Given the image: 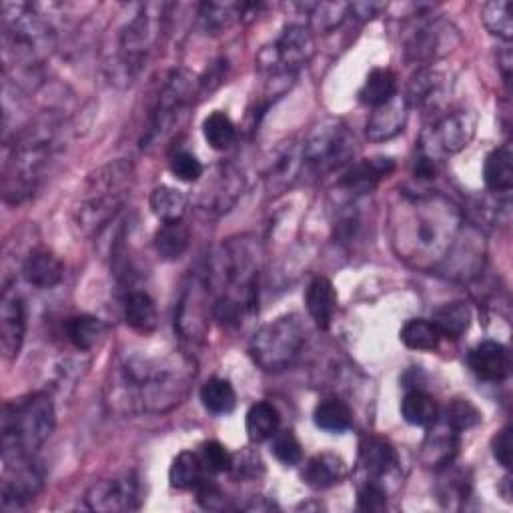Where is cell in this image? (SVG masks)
Listing matches in <instances>:
<instances>
[{
  "instance_id": "6da1fadb",
  "label": "cell",
  "mask_w": 513,
  "mask_h": 513,
  "mask_svg": "<svg viewBox=\"0 0 513 513\" xmlns=\"http://www.w3.org/2000/svg\"><path fill=\"white\" fill-rule=\"evenodd\" d=\"M195 361L173 349L131 351L113 367L109 403L123 413H167L183 403Z\"/></svg>"
},
{
  "instance_id": "7a4b0ae2",
  "label": "cell",
  "mask_w": 513,
  "mask_h": 513,
  "mask_svg": "<svg viewBox=\"0 0 513 513\" xmlns=\"http://www.w3.org/2000/svg\"><path fill=\"white\" fill-rule=\"evenodd\" d=\"M459 229L461 215L443 195H403L391 213L393 249L417 269L443 265Z\"/></svg>"
},
{
  "instance_id": "3957f363",
  "label": "cell",
  "mask_w": 513,
  "mask_h": 513,
  "mask_svg": "<svg viewBox=\"0 0 513 513\" xmlns=\"http://www.w3.org/2000/svg\"><path fill=\"white\" fill-rule=\"evenodd\" d=\"M261 253L251 237L225 241L209 259L203 279L215 295L213 315L225 325H239L259 303Z\"/></svg>"
},
{
  "instance_id": "277c9868",
  "label": "cell",
  "mask_w": 513,
  "mask_h": 513,
  "mask_svg": "<svg viewBox=\"0 0 513 513\" xmlns=\"http://www.w3.org/2000/svg\"><path fill=\"white\" fill-rule=\"evenodd\" d=\"M135 187V167L127 159L99 167L83 183L75 207L73 223L85 237L99 235L125 209Z\"/></svg>"
},
{
  "instance_id": "5b68a950",
  "label": "cell",
  "mask_w": 513,
  "mask_h": 513,
  "mask_svg": "<svg viewBox=\"0 0 513 513\" xmlns=\"http://www.w3.org/2000/svg\"><path fill=\"white\" fill-rule=\"evenodd\" d=\"M55 45V29L35 5H3V57L7 73L13 69L15 77L29 79L51 57Z\"/></svg>"
},
{
  "instance_id": "8992f818",
  "label": "cell",
  "mask_w": 513,
  "mask_h": 513,
  "mask_svg": "<svg viewBox=\"0 0 513 513\" xmlns=\"http://www.w3.org/2000/svg\"><path fill=\"white\" fill-rule=\"evenodd\" d=\"M55 425L57 411L47 393H29L7 401L0 415L3 465L33 459L53 435Z\"/></svg>"
},
{
  "instance_id": "52a82bcc",
  "label": "cell",
  "mask_w": 513,
  "mask_h": 513,
  "mask_svg": "<svg viewBox=\"0 0 513 513\" xmlns=\"http://www.w3.org/2000/svg\"><path fill=\"white\" fill-rule=\"evenodd\" d=\"M55 135V125L43 119L15 137V145L3 169L5 203L21 205L39 191L57 147Z\"/></svg>"
},
{
  "instance_id": "ba28073f",
  "label": "cell",
  "mask_w": 513,
  "mask_h": 513,
  "mask_svg": "<svg viewBox=\"0 0 513 513\" xmlns=\"http://www.w3.org/2000/svg\"><path fill=\"white\" fill-rule=\"evenodd\" d=\"M167 5H137L131 19L121 27L115 51L107 61V75L113 85L129 87L147 67L159 43Z\"/></svg>"
},
{
  "instance_id": "9c48e42d",
  "label": "cell",
  "mask_w": 513,
  "mask_h": 513,
  "mask_svg": "<svg viewBox=\"0 0 513 513\" xmlns=\"http://www.w3.org/2000/svg\"><path fill=\"white\" fill-rule=\"evenodd\" d=\"M305 335L299 315H281L253 335L249 345L251 359L267 373L285 371L299 357L305 345Z\"/></svg>"
},
{
  "instance_id": "30bf717a",
  "label": "cell",
  "mask_w": 513,
  "mask_h": 513,
  "mask_svg": "<svg viewBox=\"0 0 513 513\" xmlns=\"http://www.w3.org/2000/svg\"><path fill=\"white\" fill-rule=\"evenodd\" d=\"M197 91H199V81L189 71L179 69L165 79L155 99V105L151 109L149 127L145 131L143 145H141L143 149H149L159 141H165L175 131L185 111L193 103Z\"/></svg>"
},
{
  "instance_id": "8fae6325",
  "label": "cell",
  "mask_w": 513,
  "mask_h": 513,
  "mask_svg": "<svg viewBox=\"0 0 513 513\" xmlns=\"http://www.w3.org/2000/svg\"><path fill=\"white\" fill-rule=\"evenodd\" d=\"M305 173L315 177L329 175L347 167L357 151L353 133L341 121H323L301 143Z\"/></svg>"
},
{
  "instance_id": "7c38bea8",
  "label": "cell",
  "mask_w": 513,
  "mask_h": 513,
  "mask_svg": "<svg viewBox=\"0 0 513 513\" xmlns=\"http://www.w3.org/2000/svg\"><path fill=\"white\" fill-rule=\"evenodd\" d=\"M315 41L309 27L289 25L279 39L261 51L259 69L273 79H293L313 57Z\"/></svg>"
},
{
  "instance_id": "4fadbf2b",
  "label": "cell",
  "mask_w": 513,
  "mask_h": 513,
  "mask_svg": "<svg viewBox=\"0 0 513 513\" xmlns=\"http://www.w3.org/2000/svg\"><path fill=\"white\" fill-rule=\"evenodd\" d=\"M477 119L471 111H451L439 115L421 135L419 153L435 161L463 151L475 137Z\"/></svg>"
},
{
  "instance_id": "5bb4252c",
  "label": "cell",
  "mask_w": 513,
  "mask_h": 513,
  "mask_svg": "<svg viewBox=\"0 0 513 513\" xmlns=\"http://www.w3.org/2000/svg\"><path fill=\"white\" fill-rule=\"evenodd\" d=\"M461 43L459 31L445 19H423L405 39V59L415 65H433L451 55Z\"/></svg>"
},
{
  "instance_id": "9a60e30c",
  "label": "cell",
  "mask_w": 513,
  "mask_h": 513,
  "mask_svg": "<svg viewBox=\"0 0 513 513\" xmlns=\"http://www.w3.org/2000/svg\"><path fill=\"white\" fill-rule=\"evenodd\" d=\"M145 497L141 479L133 471H123L113 477L101 479L91 485L85 495V503L93 511L121 513L141 509Z\"/></svg>"
},
{
  "instance_id": "2e32d148",
  "label": "cell",
  "mask_w": 513,
  "mask_h": 513,
  "mask_svg": "<svg viewBox=\"0 0 513 513\" xmlns=\"http://www.w3.org/2000/svg\"><path fill=\"white\" fill-rule=\"evenodd\" d=\"M45 471L33 459L5 465L3 481H0V507L3 511L27 509L43 491Z\"/></svg>"
},
{
  "instance_id": "e0dca14e",
  "label": "cell",
  "mask_w": 513,
  "mask_h": 513,
  "mask_svg": "<svg viewBox=\"0 0 513 513\" xmlns=\"http://www.w3.org/2000/svg\"><path fill=\"white\" fill-rule=\"evenodd\" d=\"M243 191V175L233 165H221L213 171L209 181L201 185L197 195L199 211L207 213L209 217H219L227 213Z\"/></svg>"
},
{
  "instance_id": "ac0fdd59",
  "label": "cell",
  "mask_w": 513,
  "mask_h": 513,
  "mask_svg": "<svg viewBox=\"0 0 513 513\" xmlns=\"http://www.w3.org/2000/svg\"><path fill=\"white\" fill-rule=\"evenodd\" d=\"M27 335V309L17 291L5 287L0 297V349L7 361L19 357Z\"/></svg>"
},
{
  "instance_id": "d6986e66",
  "label": "cell",
  "mask_w": 513,
  "mask_h": 513,
  "mask_svg": "<svg viewBox=\"0 0 513 513\" xmlns=\"http://www.w3.org/2000/svg\"><path fill=\"white\" fill-rule=\"evenodd\" d=\"M451 95V81L437 69H421L409 83L405 101L409 109H419L427 115L443 111Z\"/></svg>"
},
{
  "instance_id": "ffe728a7",
  "label": "cell",
  "mask_w": 513,
  "mask_h": 513,
  "mask_svg": "<svg viewBox=\"0 0 513 513\" xmlns=\"http://www.w3.org/2000/svg\"><path fill=\"white\" fill-rule=\"evenodd\" d=\"M395 171V161L391 157H373L363 159L355 165H351L343 177L339 179V187L351 197L359 199L365 195H371L377 185L387 179Z\"/></svg>"
},
{
  "instance_id": "44dd1931",
  "label": "cell",
  "mask_w": 513,
  "mask_h": 513,
  "mask_svg": "<svg viewBox=\"0 0 513 513\" xmlns=\"http://www.w3.org/2000/svg\"><path fill=\"white\" fill-rule=\"evenodd\" d=\"M469 369L481 381H503L511 373V355L509 349L499 341H481L477 343L467 357Z\"/></svg>"
},
{
  "instance_id": "7402d4cb",
  "label": "cell",
  "mask_w": 513,
  "mask_h": 513,
  "mask_svg": "<svg viewBox=\"0 0 513 513\" xmlns=\"http://www.w3.org/2000/svg\"><path fill=\"white\" fill-rule=\"evenodd\" d=\"M409 117V105L405 97L395 95L389 103L373 109V113L367 119L365 135L373 143L391 141L399 133H403Z\"/></svg>"
},
{
  "instance_id": "603a6c76",
  "label": "cell",
  "mask_w": 513,
  "mask_h": 513,
  "mask_svg": "<svg viewBox=\"0 0 513 513\" xmlns=\"http://www.w3.org/2000/svg\"><path fill=\"white\" fill-rule=\"evenodd\" d=\"M23 277L37 289H53L65 277V263L53 249L37 247L23 263Z\"/></svg>"
},
{
  "instance_id": "cb8c5ba5",
  "label": "cell",
  "mask_w": 513,
  "mask_h": 513,
  "mask_svg": "<svg viewBox=\"0 0 513 513\" xmlns=\"http://www.w3.org/2000/svg\"><path fill=\"white\" fill-rule=\"evenodd\" d=\"M303 173H305V167H303L301 143H291L283 147L267 171V193L269 195L285 193L301 179Z\"/></svg>"
},
{
  "instance_id": "d4e9b609",
  "label": "cell",
  "mask_w": 513,
  "mask_h": 513,
  "mask_svg": "<svg viewBox=\"0 0 513 513\" xmlns=\"http://www.w3.org/2000/svg\"><path fill=\"white\" fill-rule=\"evenodd\" d=\"M359 465L371 481H377L397 469L399 457L387 439L369 435L359 445Z\"/></svg>"
},
{
  "instance_id": "484cf974",
  "label": "cell",
  "mask_w": 513,
  "mask_h": 513,
  "mask_svg": "<svg viewBox=\"0 0 513 513\" xmlns=\"http://www.w3.org/2000/svg\"><path fill=\"white\" fill-rule=\"evenodd\" d=\"M421 455L425 465L429 467H447L453 463L457 449H459V433L445 425L441 419H437L433 425H429V433L423 441Z\"/></svg>"
},
{
  "instance_id": "4316f807",
  "label": "cell",
  "mask_w": 513,
  "mask_h": 513,
  "mask_svg": "<svg viewBox=\"0 0 513 513\" xmlns=\"http://www.w3.org/2000/svg\"><path fill=\"white\" fill-rule=\"evenodd\" d=\"M347 475V465L345 461L335 455V453H317L313 455L305 467H303V481L311 487V489H329L337 483H341Z\"/></svg>"
},
{
  "instance_id": "83f0119b",
  "label": "cell",
  "mask_w": 513,
  "mask_h": 513,
  "mask_svg": "<svg viewBox=\"0 0 513 513\" xmlns=\"http://www.w3.org/2000/svg\"><path fill=\"white\" fill-rule=\"evenodd\" d=\"M307 311L319 329H329L337 313V289L327 277H317L311 281L305 295Z\"/></svg>"
},
{
  "instance_id": "f1b7e54d",
  "label": "cell",
  "mask_w": 513,
  "mask_h": 513,
  "mask_svg": "<svg viewBox=\"0 0 513 513\" xmlns=\"http://www.w3.org/2000/svg\"><path fill=\"white\" fill-rule=\"evenodd\" d=\"M485 187L495 195H509L513 189V153L509 145L493 149L483 165Z\"/></svg>"
},
{
  "instance_id": "f546056e",
  "label": "cell",
  "mask_w": 513,
  "mask_h": 513,
  "mask_svg": "<svg viewBox=\"0 0 513 513\" xmlns=\"http://www.w3.org/2000/svg\"><path fill=\"white\" fill-rule=\"evenodd\" d=\"M281 415L277 407L269 401H257L249 407L245 417V429L251 443L271 441V437L279 431Z\"/></svg>"
},
{
  "instance_id": "4dcf8cb0",
  "label": "cell",
  "mask_w": 513,
  "mask_h": 513,
  "mask_svg": "<svg viewBox=\"0 0 513 513\" xmlns=\"http://www.w3.org/2000/svg\"><path fill=\"white\" fill-rule=\"evenodd\" d=\"M125 321L127 325L141 333L149 335L157 329L159 317H157V307L155 301L151 299L149 293L145 291H131L125 299Z\"/></svg>"
},
{
  "instance_id": "1f68e13d",
  "label": "cell",
  "mask_w": 513,
  "mask_h": 513,
  "mask_svg": "<svg viewBox=\"0 0 513 513\" xmlns=\"http://www.w3.org/2000/svg\"><path fill=\"white\" fill-rule=\"evenodd\" d=\"M191 243L189 227L183 221H169L163 223L153 239L155 251L163 261H177L185 255Z\"/></svg>"
},
{
  "instance_id": "d6a6232c",
  "label": "cell",
  "mask_w": 513,
  "mask_h": 513,
  "mask_svg": "<svg viewBox=\"0 0 513 513\" xmlns=\"http://www.w3.org/2000/svg\"><path fill=\"white\" fill-rule=\"evenodd\" d=\"M207 469L201 461L199 451H181L171 469H169V481L175 489H197L207 479Z\"/></svg>"
},
{
  "instance_id": "836d02e7",
  "label": "cell",
  "mask_w": 513,
  "mask_h": 513,
  "mask_svg": "<svg viewBox=\"0 0 513 513\" xmlns=\"http://www.w3.org/2000/svg\"><path fill=\"white\" fill-rule=\"evenodd\" d=\"M397 95V77L389 69H373L359 89V103L377 109Z\"/></svg>"
},
{
  "instance_id": "e575fe53",
  "label": "cell",
  "mask_w": 513,
  "mask_h": 513,
  "mask_svg": "<svg viewBox=\"0 0 513 513\" xmlns=\"http://www.w3.org/2000/svg\"><path fill=\"white\" fill-rule=\"evenodd\" d=\"M401 415L409 425L429 427L439 419V405L427 391L411 389L401 401Z\"/></svg>"
},
{
  "instance_id": "d590c367",
  "label": "cell",
  "mask_w": 513,
  "mask_h": 513,
  "mask_svg": "<svg viewBox=\"0 0 513 513\" xmlns=\"http://www.w3.org/2000/svg\"><path fill=\"white\" fill-rule=\"evenodd\" d=\"M149 205H151L153 215L159 217L163 223L183 221V217L187 213L189 199L183 191L169 187V185H161V187L153 189Z\"/></svg>"
},
{
  "instance_id": "8d00e7d4",
  "label": "cell",
  "mask_w": 513,
  "mask_h": 513,
  "mask_svg": "<svg viewBox=\"0 0 513 513\" xmlns=\"http://www.w3.org/2000/svg\"><path fill=\"white\" fill-rule=\"evenodd\" d=\"M313 419L315 425L327 433H345L353 425V411L345 401L329 397L315 407Z\"/></svg>"
},
{
  "instance_id": "74e56055",
  "label": "cell",
  "mask_w": 513,
  "mask_h": 513,
  "mask_svg": "<svg viewBox=\"0 0 513 513\" xmlns=\"http://www.w3.org/2000/svg\"><path fill=\"white\" fill-rule=\"evenodd\" d=\"M67 337L79 351H91L105 335V323L95 315H75L67 319Z\"/></svg>"
},
{
  "instance_id": "f35d334b",
  "label": "cell",
  "mask_w": 513,
  "mask_h": 513,
  "mask_svg": "<svg viewBox=\"0 0 513 513\" xmlns=\"http://www.w3.org/2000/svg\"><path fill=\"white\" fill-rule=\"evenodd\" d=\"M201 403L203 407L213 413V415H229L235 411L237 407V393L235 387L221 377H213L209 379L203 387H201Z\"/></svg>"
},
{
  "instance_id": "ab89813d",
  "label": "cell",
  "mask_w": 513,
  "mask_h": 513,
  "mask_svg": "<svg viewBox=\"0 0 513 513\" xmlns=\"http://www.w3.org/2000/svg\"><path fill=\"white\" fill-rule=\"evenodd\" d=\"M399 337L401 343L413 351H435L443 339L437 325L427 319H409L403 325Z\"/></svg>"
},
{
  "instance_id": "60d3db41",
  "label": "cell",
  "mask_w": 513,
  "mask_h": 513,
  "mask_svg": "<svg viewBox=\"0 0 513 513\" xmlns=\"http://www.w3.org/2000/svg\"><path fill=\"white\" fill-rule=\"evenodd\" d=\"M431 321L437 325L443 339H459L471 325V309L461 301L445 303L433 313Z\"/></svg>"
},
{
  "instance_id": "b9f144b4",
  "label": "cell",
  "mask_w": 513,
  "mask_h": 513,
  "mask_svg": "<svg viewBox=\"0 0 513 513\" xmlns=\"http://www.w3.org/2000/svg\"><path fill=\"white\" fill-rule=\"evenodd\" d=\"M511 11H513V5L509 0H493V3H485L481 9V21L485 29L505 43L513 39Z\"/></svg>"
},
{
  "instance_id": "7bdbcfd3",
  "label": "cell",
  "mask_w": 513,
  "mask_h": 513,
  "mask_svg": "<svg viewBox=\"0 0 513 513\" xmlns=\"http://www.w3.org/2000/svg\"><path fill=\"white\" fill-rule=\"evenodd\" d=\"M309 15V31L311 33H331L349 17L347 3H315L305 7Z\"/></svg>"
},
{
  "instance_id": "ee69618b",
  "label": "cell",
  "mask_w": 513,
  "mask_h": 513,
  "mask_svg": "<svg viewBox=\"0 0 513 513\" xmlns=\"http://www.w3.org/2000/svg\"><path fill=\"white\" fill-rule=\"evenodd\" d=\"M203 137L215 151H227L237 139V127L223 111L211 113L203 121Z\"/></svg>"
},
{
  "instance_id": "f6af8a7d",
  "label": "cell",
  "mask_w": 513,
  "mask_h": 513,
  "mask_svg": "<svg viewBox=\"0 0 513 513\" xmlns=\"http://www.w3.org/2000/svg\"><path fill=\"white\" fill-rule=\"evenodd\" d=\"M199 21L207 33L219 35L239 21V3H205L199 7Z\"/></svg>"
},
{
  "instance_id": "bcb514c9",
  "label": "cell",
  "mask_w": 513,
  "mask_h": 513,
  "mask_svg": "<svg viewBox=\"0 0 513 513\" xmlns=\"http://www.w3.org/2000/svg\"><path fill=\"white\" fill-rule=\"evenodd\" d=\"M445 425L455 429L457 433L475 427L481 421V411L469 399H451L439 417Z\"/></svg>"
},
{
  "instance_id": "7dc6e473",
  "label": "cell",
  "mask_w": 513,
  "mask_h": 513,
  "mask_svg": "<svg viewBox=\"0 0 513 513\" xmlns=\"http://www.w3.org/2000/svg\"><path fill=\"white\" fill-rule=\"evenodd\" d=\"M271 453L287 467L299 465L303 461V445L293 431H277L271 437Z\"/></svg>"
},
{
  "instance_id": "c3c4849f",
  "label": "cell",
  "mask_w": 513,
  "mask_h": 513,
  "mask_svg": "<svg viewBox=\"0 0 513 513\" xmlns=\"http://www.w3.org/2000/svg\"><path fill=\"white\" fill-rule=\"evenodd\" d=\"M169 171L175 179L183 183H197L201 181L205 167L203 163L189 151H175L169 159Z\"/></svg>"
},
{
  "instance_id": "681fc988",
  "label": "cell",
  "mask_w": 513,
  "mask_h": 513,
  "mask_svg": "<svg viewBox=\"0 0 513 513\" xmlns=\"http://www.w3.org/2000/svg\"><path fill=\"white\" fill-rule=\"evenodd\" d=\"M201 461L207 469V473L217 475V473H229L233 467V453L219 441H207L199 449Z\"/></svg>"
},
{
  "instance_id": "f907efd6",
  "label": "cell",
  "mask_w": 513,
  "mask_h": 513,
  "mask_svg": "<svg viewBox=\"0 0 513 513\" xmlns=\"http://www.w3.org/2000/svg\"><path fill=\"white\" fill-rule=\"evenodd\" d=\"M469 493V481L465 479V475L461 471H447L443 481H441V489H439V497L445 501L447 507H453V501H465Z\"/></svg>"
},
{
  "instance_id": "816d5d0a",
  "label": "cell",
  "mask_w": 513,
  "mask_h": 513,
  "mask_svg": "<svg viewBox=\"0 0 513 513\" xmlns=\"http://www.w3.org/2000/svg\"><path fill=\"white\" fill-rule=\"evenodd\" d=\"M357 507L361 511H383L387 507V493H385V489L377 481L367 479L359 487Z\"/></svg>"
},
{
  "instance_id": "f5cc1de1",
  "label": "cell",
  "mask_w": 513,
  "mask_h": 513,
  "mask_svg": "<svg viewBox=\"0 0 513 513\" xmlns=\"http://www.w3.org/2000/svg\"><path fill=\"white\" fill-rule=\"evenodd\" d=\"M229 473H233L237 479H255L263 473V463L255 453H239L233 455V467Z\"/></svg>"
},
{
  "instance_id": "db71d44e",
  "label": "cell",
  "mask_w": 513,
  "mask_h": 513,
  "mask_svg": "<svg viewBox=\"0 0 513 513\" xmlns=\"http://www.w3.org/2000/svg\"><path fill=\"white\" fill-rule=\"evenodd\" d=\"M197 501L205 509H225V495L213 479H205L197 489Z\"/></svg>"
},
{
  "instance_id": "11a10c76",
  "label": "cell",
  "mask_w": 513,
  "mask_h": 513,
  "mask_svg": "<svg viewBox=\"0 0 513 513\" xmlns=\"http://www.w3.org/2000/svg\"><path fill=\"white\" fill-rule=\"evenodd\" d=\"M491 451L493 457L503 465L505 469L511 467V429L503 427L491 441Z\"/></svg>"
},
{
  "instance_id": "9f6ffc18",
  "label": "cell",
  "mask_w": 513,
  "mask_h": 513,
  "mask_svg": "<svg viewBox=\"0 0 513 513\" xmlns=\"http://www.w3.org/2000/svg\"><path fill=\"white\" fill-rule=\"evenodd\" d=\"M225 75H227V61H217V63L207 71V77H203V79L199 81V95L213 93V91L225 81Z\"/></svg>"
},
{
  "instance_id": "6f0895ef",
  "label": "cell",
  "mask_w": 513,
  "mask_h": 513,
  "mask_svg": "<svg viewBox=\"0 0 513 513\" xmlns=\"http://www.w3.org/2000/svg\"><path fill=\"white\" fill-rule=\"evenodd\" d=\"M439 173V161L427 157V155H417L415 163H413V175L419 181H433Z\"/></svg>"
},
{
  "instance_id": "680465c9",
  "label": "cell",
  "mask_w": 513,
  "mask_h": 513,
  "mask_svg": "<svg viewBox=\"0 0 513 513\" xmlns=\"http://www.w3.org/2000/svg\"><path fill=\"white\" fill-rule=\"evenodd\" d=\"M383 9H385V5H381V3H353V5H349V15H353L359 21H371Z\"/></svg>"
}]
</instances>
